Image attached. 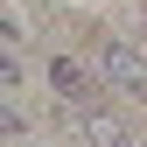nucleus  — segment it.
I'll list each match as a JSON object with an SVG mask.
<instances>
[{
	"mask_svg": "<svg viewBox=\"0 0 147 147\" xmlns=\"http://www.w3.org/2000/svg\"><path fill=\"white\" fill-rule=\"evenodd\" d=\"M49 98H56L63 105V112H84V105H105V77H98V70H91V63H77V56H70V49H49Z\"/></svg>",
	"mask_w": 147,
	"mask_h": 147,
	"instance_id": "obj_1",
	"label": "nucleus"
},
{
	"mask_svg": "<svg viewBox=\"0 0 147 147\" xmlns=\"http://www.w3.org/2000/svg\"><path fill=\"white\" fill-rule=\"evenodd\" d=\"M98 77H105V91L147 98V49L126 42V35H105V42H98Z\"/></svg>",
	"mask_w": 147,
	"mask_h": 147,
	"instance_id": "obj_2",
	"label": "nucleus"
},
{
	"mask_svg": "<svg viewBox=\"0 0 147 147\" xmlns=\"http://www.w3.org/2000/svg\"><path fill=\"white\" fill-rule=\"evenodd\" d=\"M70 126H77L84 147H133L126 119H112V105H84V112H70Z\"/></svg>",
	"mask_w": 147,
	"mask_h": 147,
	"instance_id": "obj_3",
	"label": "nucleus"
},
{
	"mask_svg": "<svg viewBox=\"0 0 147 147\" xmlns=\"http://www.w3.org/2000/svg\"><path fill=\"white\" fill-rule=\"evenodd\" d=\"M140 14H147V0H140Z\"/></svg>",
	"mask_w": 147,
	"mask_h": 147,
	"instance_id": "obj_4",
	"label": "nucleus"
}]
</instances>
